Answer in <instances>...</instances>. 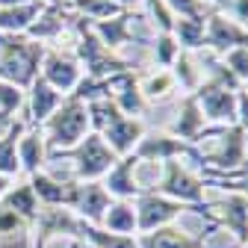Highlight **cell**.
Instances as JSON below:
<instances>
[{
  "instance_id": "cell-1",
  "label": "cell",
  "mask_w": 248,
  "mask_h": 248,
  "mask_svg": "<svg viewBox=\"0 0 248 248\" xmlns=\"http://www.w3.org/2000/svg\"><path fill=\"white\" fill-rule=\"evenodd\" d=\"M47 154L53 151H68L74 148L86 133H92V121H89V107L77 98H65L59 104V109L42 124Z\"/></svg>"
},
{
  "instance_id": "cell-2",
  "label": "cell",
  "mask_w": 248,
  "mask_h": 248,
  "mask_svg": "<svg viewBox=\"0 0 248 248\" xmlns=\"http://www.w3.org/2000/svg\"><path fill=\"white\" fill-rule=\"evenodd\" d=\"M47 157H53V160H74V174H77V180L80 183H89V180H101L121 157L104 142V136L101 133H86L74 148H68V151H53V154H47Z\"/></svg>"
},
{
  "instance_id": "cell-3",
  "label": "cell",
  "mask_w": 248,
  "mask_h": 248,
  "mask_svg": "<svg viewBox=\"0 0 248 248\" xmlns=\"http://www.w3.org/2000/svg\"><path fill=\"white\" fill-rule=\"evenodd\" d=\"M157 195H166L171 201H180L183 207H201L204 204V180L195 177L180 160H166L163 163V177L154 186Z\"/></svg>"
},
{
  "instance_id": "cell-4",
  "label": "cell",
  "mask_w": 248,
  "mask_h": 248,
  "mask_svg": "<svg viewBox=\"0 0 248 248\" xmlns=\"http://www.w3.org/2000/svg\"><path fill=\"white\" fill-rule=\"evenodd\" d=\"M183 210H189V207H183L180 201H171L166 195H157V192H142L136 198V231L148 233V231L166 228Z\"/></svg>"
},
{
  "instance_id": "cell-5",
  "label": "cell",
  "mask_w": 248,
  "mask_h": 248,
  "mask_svg": "<svg viewBox=\"0 0 248 248\" xmlns=\"http://www.w3.org/2000/svg\"><path fill=\"white\" fill-rule=\"evenodd\" d=\"M39 77L53 86L62 98H68L71 92L77 89V83L83 80V68H80V62L68 53H62V50H47L45 59H42V68H39Z\"/></svg>"
},
{
  "instance_id": "cell-6",
  "label": "cell",
  "mask_w": 248,
  "mask_h": 248,
  "mask_svg": "<svg viewBox=\"0 0 248 248\" xmlns=\"http://www.w3.org/2000/svg\"><path fill=\"white\" fill-rule=\"evenodd\" d=\"M198 98V107H201V115L204 121H239V101L236 95L222 86V83H201V89L195 92Z\"/></svg>"
},
{
  "instance_id": "cell-7",
  "label": "cell",
  "mask_w": 248,
  "mask_h": 248,
  "mask_svg": "<svg viewBox=\"0 0 248 248\" xmlns=\"http://www.w3.org/2000/svg\"><path fill=\"white\" fill-rule=\"evenodd\" d=\"M204 216L213 222V225H219V228H228L231 233H236L239 245L248 242V198L245 195H228L222 204H216L204 210Z\"/></svg>"
},
{
  "instance_id": "cell-8",
  "label": "cell",
  "mask_w": 248,
  "mask_h": 248,
  "mask_svg": "<svg viewBox=\"0 0 248 248\" xmlns=\"http://www.w3.org/2000/svg\"><path fill=\"white\" fill-rule=\"evenodd\" d=\"M201 160L204 166H216L222 174L239 169V163H245V130L239 124L225 130L216 139V151H201Z\"/></svg>"
},
{
  "instance_id": "cell-9",
  "label": "cell",
  "mask_w": 248,
  "mask_h": 248,
  "mask_svg": "<svg viewBox=\"0 0 248 248\" xmlns=\"http://www.w3.org/2000/svg\"><path fill=\"white\" fill-rule=\"evenodd\" d=\"M109 204H112V198L104 189L101 180H89V183L77 180V192H74V204H71L77 219H83L89 225H101V219L107 216Z\"/></svg>"
},
{
  "instance_id": "cell-10",
  "label": "cell",
  "mask_w": 248,
  "mask_h": 248,
  "mask_svg": "<svg viewBox=\"0 0 248 248\" xmlns=\"http://www.w3.org/2000/svg\"><path fill=\"white\" fill-rule=\"evenodd\" d=\"M136 157L127 154L121 157L107 174H104V189L109 192L112 201H133L139 198V186H136Z\"/></svg>"
},
{
  "instance_id": "cell-11",
  "label": "cell",
  "mask_w": 248,
  "mask_h": 248,
  "mask_svg": "<svg viewBox=\"0 0 248 248\" xmlns=\"http://www.w3.org/2000/svg\"><path fill=\"white\" fill-rule=\"evenodd\" d=\"M104 142L118 154V157H127L133 154V148L139 145V139L145 136V124L139 118H127V115H118L115 121H109L107 127L101 130Z\"/></svg>"
},
{
  "instance_id": "cell-12",
  "label": "cell",
  "mask_w": 248,
  "mask_h": 248,
  "mask_svg": "<svg viewBox=\"0 0 248 248\" xmlns=\"http://www.w3.org/2000/svg\"><path fill=\"white\" fill-rule=\"evenodd\" d=\"M47 163V142H45V130L39 124H30L24 130V136L18 139V166L21 171H27L30 177L45 171Z\"/></svg>"
},
{
  "instance_id": "cell-13",
  "label": "cell",
  "mask_w": 248,
  "mask_h": 248,
  "mask_svg": "<svg viewBox=\"0 0 248 248\" xmlns=\"http://www.w3.org/2000/svg\"><path fill=\"white\" fill-rule=\"evenodd\" d=\"M204 39L210 47L216 50H233V47H248V30L239 27L233 18H225V15H213L210 24L204 27Z\"/></svg>"
},
{
  "instance_id": "cell-14",
  "label": "cell",
  "mask_w": 248,
  "mask_h": 248,
  "mask_svg": "<svg viewBox=\"0 0 248 248\" xmlns=\"http://www.w3.org/2000/svg\"><path fill=\"white\" fill-rule=\"evenodd\" d=\"M62 101H65V98H62L53 86H47L42 77H36L33 86L27 89V112H30L27 118H30V124H39V127H42V124L59 109Z\"/></svg>"
},
{
  "instance_id": "cell-15",
  "label": "cell",
  "mask_w": 248,
  "mask_h": 248,
  "mask_svg": "<svg viewBox=\"0 0 248 248\" xmlns=\"http://www.w3.org/2000/svg\"><path fill=\"white\" fill-rule=\"evenodd\" d=\"M30 186L39 198L42 207H68L74 204V192H77V183H62L56 177H50L47 171H39L30 177Z\"/></svg>"
},
{
  "instance_id": "cell-16",
  "label": "cell",
  "mask_w": 248,
  "mask_h": 248,
  "mask_svg": "<svg viewBox=\"0 0 248 248\" xmlns=\"http://www.w3.org/2000/svg\"><path fill=\"white\" fill-rule=\"evenodd\" d=\"M136 242H139V248H207L204 245V236H189V233H183L174 225H166V228H157V231L139 233Z\"/></svg>"
},
{
  "instance_id": "cell-17",
  "label": "cell",
  "mask_w": 248,
  "mask_h": 248,
  "mask_svg": "<svg viewBox=\"0 0 248 248\" xmlns=\"http://www.w3.org/2000/svg\"><path fill=\"white\" fill-rule=\"evenodd\" d=\"M30 127L27 118H12L6 124V133L0 136V174L6 177H18L21 166H18V139L24 136V130Z\"/></svg>"
},
{
  "instance_id": "cell-18",
  "label": "cell",
  "mask_w": 248,
  "mask_h": 248,
  "mask_svg": "<svg viewBox=\"0 0 248 248\" xmlns=\"http://www.w3.org/2000/svg\"><path fill=\"white\" fill-rule=\"evenodd\" d=\"M45 0H33V3H24V6H9V9H0V33L3 36H24L30 24H33L42 12H45Z\"/></svg>"
},
{
  "instance_id": "cell-19",
  "label": "cell",
  "mask_w": 248,
  "mask_h": 248,
  "mask_svg": "<svg viewBox=\"0 0 248 248\" xmlns=\"http://www.w3.org/2000/svg\"><path fill=\"white\" fill-rule=\"evenodd\" d=\"M0 207H6V210L18 213L30 228H33V222L39 219V210H42V204H39V198H36V192H33V186H30V180H27V183L12 186L9 195L0 201Z\"/></svg>"
},
{
  "instance_id": "cell-20",
  "label": "cell",
  "mask_w": 248,
  "mask_h": 248,
  "mask_svg": "<svg viewBox=\"0 0 248 248\" xmlns=\"http://www.w3.org/2000/svg\"><path fill=\"white\" fill-rule=\"evenodd\" d=\"M171 136L186 139V142L204 139V115H201V107H198L195 95H189L183 101V109H180V118L174 121V127H171Z\"/></svg>"
},
{
  "instance_id": "cell-21",
  "label": "cell",
  "mask_w": 248,
  "mask_h": 248,
  "mask_svg": "<svg viewBox=\"0 0 248 248\" xmlns=\"http://www.w3.org/2000/svg\"><path fill=\"white\" fill-rule=\"evenodd\" d=\"M101 228L109 231V233L133 236L136 233V207H133V201H112L107 216L101 219Z\"/></svg>"
},
{
  "instance_id": "cell-22",
  "label": "cell",
  "mask_w": 248,
  "mask_h": 248,
  "mask_svg": "<svg viewBox=\"0 0 248 248\" xmlns=\"http://www.w3.org/2000/svg\"><path fill=\"white\" fill-rule=\"evenodd\" d=\"M77 239L95 245V248H139L136 236L109 233V231H104L101 225H89V222H83V219H80V233H77Z\"/></svg>"
},
{
  "instance_id": "cell-23",
  "label": "cell",
  "mask_w": 248,
  "mask_h": 248,
  "mask_svg": "<svg viewBox=\"0 0 248 248\" xmlns=\"http://www.w3.org/2000/svg\"><path fill=\"white\" fill-rule=\"evenodd\" d=\"M92 30H95V36L112 50V47H121L133 42V30H130V21L124 15H115V18H107V21H92Z\"/></svg>"
},
{
  "instance_id": "cell-24",
  "label": "cell",
  "mask_w": 248,
  "mask_h": 248,
  "mask_svg": "<svg viewBox=\"0 0 248 248\" xmlns=\"http://www.w3.org/2000/svg\"><path fill=\"white\" fill-rule=\"evenodd\" d=\"M171 36L177 39V45L189 47V50L204 45V18H180V21H174Z\"/></svg>"
},
{
  "instance_id": "cell-25",
  "label": "cell",
  "mask_w": 248,
  "mask_h": 248,
  "mask_svg": "<svg viewBox=\"0 0 248 248\" xmlns=\"http://www.w3.org/2000/svg\"><path fill=\"white\" fill-rule=\"evenodd\" d=\"M27 104V92L18 89L15 83H6V80H0V121H12V115Z\"/></svg>"
},
{
  "instance_id": "cell-26",
  "label": "cell",
  "mask_w": 248,
  "mask_h": 248,
  "mask_svg": "<svg viewBox=\"0 0 248 248\" xmlns=\"http://www.w3.org/2000/svg\"><path fill=\"white\" fill-rule=\"evenodd\" d=\"M171 89H174V74H169V71L148 74V77L142 80V86H139V92H142V98H145V101H157V98H166Z\"/></svg>"
},
{
  "instance_id": "cell-27",
  "label": "cell",
  "mask_w": 248,
  "mask_h": 248,
  "mask_svg": "<svg viewBox=\"0 0 248 248\" xmlns=\"http://www.w3.org/2000/svg\"><path fill=\"white\" fill-rule=\"evenodd\" d=\"M27 233H30V225L21 216L0 207V239H15V236H27Z\"/></svg>"
},
{
  "instance_id": "cell-28",
  "label": "cell",
  "mask_w": 248,
  "mask_h": 248,
  "mask_svg": "<svg viewBox=\"0 0 248 248\" xmlns=\"http://www.w3.org/2000/svg\"><path fill=\"white\" fill-rule=\"evenodd\" d=\"M177 56H180V45H177V39H174L171 33H163V36L157 39V50H154V59H157L160 65H171Z\"/></svg>"
},
{
  "instance_id": "cell-29",
  "label": "cell",
  "mask_w": 248,
  "mask_h": 248,
  "mask_svg": "<svg viewBox=\"0 0 248 248\" xmlns=\"http://www.w3.org/2000/svg\"><path fill=\"white\" fill-rule=\"evenodd\" d=\"M225 65L233 77H248V47H233L225 53Z\"/></svg>"
},
{
  "instance_id": "cell-30",
  "label": "cell",
  "mask_w": 248,
  "mask_h": 248,
  "mask_svg": "<svg viewBox=\"0 0 248 248\" xmlns=\"http://www.w3.org/2000/svg\"><path fill=\"white\" fill-rule=\"evenodd\" d=\"M171 12H180V18H201L204 15V0H166Z\"/></svg>"
},
{
  "instance_id": "cell-31",
  "label": "cell",
  "mask_w": 248,
  "mask_h": 248,
  "mask_svg": "<svg viewBox=\"0 0 248 248\" xmlns=\"http://www.w3.org/2000/svg\"><path fill=\"white\" fill-rule=\"evenodd\" d=\"M231 9H233V21L239 27L248 24V0H231Z\"/></svg>"
},
{
  "instance_id": "cell-32",
  "label": "cell",
  "mask_w": 248,
  "mask_h": 248,
  "mask_svg": "<svg viewBox=\"0 0 248 248\" xmlns=\"http://www.w3.org/2000/svg\"><path fill=\"white\" fill-rule=\"evenodd\" d=\"M15 186V177H6V174H0V201H3L9 195V189Z\"/></svg>"
},
{
  "instance_id": "cell-33",
  "label": "cell",
  "mask_w": 248,
  "mask_h": 248,
  "mask_svg": "<svg viewBox=\"0 0 248 248\" xmlns=\"http://www.w3.org/2000/svg\"><path fill=\"white\" fill-rule=\"evenodd\" d=\"M24 3H33V0H0V9H9V6H24Z\"/></svg>"
},
{
  "instance_id": "cell-34",
  "label": "cell",
  "mask_w": 248,
  "mask_h": 248,
  "mask_svg": "<svg viewBox=\"0 0 248 248\" xmlns=\"http://www.w3.org/2000/svg\"><path fill=\"white\" fill-rule=\"evenodd\" d=\"M109 3H115V6H130V3H136V0H109Z\"/></svg>"
},
{
  "instance_id": "cell-35",
  "label": "cell",
  "mask_w": 248,
  "mask_h": 248,
  "mask_svg": "<svg viewBox=\"0 0 248 248\" xmlns=\"http://www.w3.org/2000/svg\"><path fill=\"white\" fill-rule=\"evenodd\" d=\"M45 3H47V6H65L68 0H45Z\"/></svg>"
},
{
  "instance_id": "cell-36",
  "label": "cell",
  "mask_w": 248,
  "mask_h": 248,
  "mask_svg": "<svg viewBox=\"0 0 248 248\" xmlns=\"http://www.w3.org/2000/svg\"><path fill=\"white\" fill-rule=\"evenodd\" d=\"M74 248H95V245H89V242H80V245H74Z\"/></svg>"
},
{
  "instance_id": "cell-37",
  "label": "cell",
  "mask_w": 248,
  "mask_h": 248,
  "mask_svg": "<svg viewBox=\"0 0 248 248\" xmlns=\"http://www.w3.org/2000/svg\"><path fill=\"white\" fill-rule=\"evenodd\" d=\"M245 151H248V133H245Z\"/></svg>"
},
{
  "instance_id": "cell-38",
  "label": "cell",
  "mask_w": 248,
  "mask_h": 248,
  "mask_svg": "<svg viewBox=\"0 0 248 248\" xmlns=\"http://www.w3.org/2000/svg\"><path fill=\"white\" fill-rule=\"evenodd\" d=\"M239 248H248V242H245V245H239Z\"/></svg>"
}]
</instances>
